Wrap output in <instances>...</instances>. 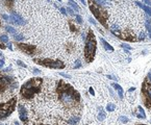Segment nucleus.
<instances>
[{
	"mask_svg": "<svg viewBox=\"0 0 151 125\" xmlns=\"http://www.w3.org/2000/svg\"><path fill=\"white\" fill-rule=\"evenodd\" d=\"M56 93L58 100L66 106L71 107L80 102V94L71 85L59 80L56 86Z\"/></svg>",
	"mask_w": 151,
	"mask_h": 125,
	"instance_id": "obj_1",
	"label": "nucleus"
},
{
	"mask_svg": "<svg viewBox=\"0 0 151 125\" xmlns=\"http://www.w3.org/2000/svg\"><path fill=\"white\" fill-rule=\"evenodd\" d=\"M43 79L40 77L31 78L22 86L20 90V95L22 96L23 99L30 100L35 97L37 94H39L42 90Z\"/></svg>",
	"mask_w": 151,
	"mask_h": 125,
	"instance_id": "obj_2",
	"label": "nucleus"
},
{
	"mask_svg": "<svg viewBox=\"0 0 151 125\" xmlns=\"http://www.w3.org/2000/svg\"><path fill=\"white\" fill-rule=\"evenodd\" d=\"M96 39L95 35L92 30H89L88 35L85 38V59L87 62H92L95 59L96 54Z\"/></svg>",
	"mask_w": 151,
	"mask_h": 125,
	"instance_id": "obj_3",
	"label": "nucleus"
},
{
	"mask_svg": "<svg viewBox=\"0 0 151 125\" xmlns=\"http://www.w3.org/2000/svg\"><path fill=\"white\" fill-rule=\"evenodd\" d=\"M89 5H90V9L92 14L95 16V18L100 22L103 27L108 28V24H107V20H108V15H107L106 11L103 9L97 2L94 0H89Z\"/></svg>",
	"mask_w": 151,
	"mask_h": 125,
	"instance_id": "obj_4",
	"label": "nucleus"
},
{
	"mask_svg": "<svg viewBox=\"0 0 151 125\" xmlns=\"http://www.w3.org/2000/svg\"><path fill=\"white\" fill-rule=\"evenodd\" d=\"M17 105V97H13L6 102L0 103V119H5L15 110Z\"/></svg>",
	"mask_w": 151,
	"mask_h": 125,
	"instance_id": "obj_5",
	"label": "nucleus"
},
{
	"mask_svg": "<svg viewBox=\"0 0 151 125\" xmlns=\"http://www.w3.org/2000/svg\"><path fill=\"white\" fill-rule=\"evenodd\" d=\"M141 94L143 97V102L149 109H151V82L147 78L142 83V90Z\"/></svg>",
	"mask_w": 151,
	"mask_h": 125,
	"instance_id": "obj_6",
	"label": "nucleus"
},
{
	"mask_svg": "<svg viewBox=\"0 0 151 125\" xmlns=\"http://www.w3.org/2000/svg\"><path fill=\"white\" fill-rule=\"evenodd\" d=\"M35 62H38L39 65L47 67V68H52V69L65 68V64L61 61H54V59H35Z\"/></svg>",
	"mask_w": 151,
	"mask_h": 125,
	"instance_id": "obj_7",
	"label": "nucleus"
},
{
	"mask_svg": "<svg viewBox=\"0 0 151 125\" xmlns=\"http://www.w3.org/2000/svg\"><path fill=\"white\" fill-rule=\"evenodd\" d=\"M112 33L116 37H119V39L129 41V42H136V38L135 33H132L130 30H112Z\"/></svg>",
	"mask_w": 151,
	"mask_h": 125,
	"instance_id": "obj_8",
	"label": "nucleus"
},
{
	"mask_svg": "<svg viewBox=\"0 0 151 125\" xmlns=\"http://www.w3.org/2000/svg\"><path fill=\"white\" fill-rule=\"evenodd\" d=\"M12 82H13L12 78L0 74V94L5 92L6 89H8V86H9V85H11Z\"/></svg>",
	"mask_w": 151,
	"mask_h": 125,
	"instance_id": "obj_9",
	"label": "nucleus"
},
{
	"mask_svg": "<svg viewBox=\"0 0 151 125\" xmlns=\"http://www.w3.org/2000/svg\"><path fill=\"white\" fill-rule=\"evenodd\" d=\"M18 110H19V117L20 120L23 123H27L28 122V114H27V109H25L23 104H19L18 105Z\"/></svg>",
	"mask_w": 151,
	"mask_h": 125,
	"instance_id": "obj_10",
	"label": "nucleus"
},
{
	"mask_svg": "<svg viewBox=\"0 0 151 125\" xmlns=\"http://www.w3.org/2000/svg\"><path fill=\"white\" fill-rule=\"evenodd\" d=\"M18 47H19V49H20V50H22L23 52L27 53L28 55H33V54L35 53V50H37L35 46H31V45H26V44H19Z\"/></svg>",
	"mask_w": 151,
	"mask_h": 125,
	"instance_id": "obj_11",
	"label": "nucleus"
},
{
	"mask_svg": "<svg viewBox=\"0 0 151 125\" xmlns=\"http://www.w3.org/2000/svg\"><path fill=\"white\" fill-rule=\"evenodd\" d=\"M9 20H11V22H13L15 24H18V25H24V24H25L24 19L20 15H18L17 13L12 14V15L9 16Z\"/></svg>",
	"mask_w": 151,
	"mask_h": 125,
	"instance_id": "obj_12",
	"label": "nucleus"
},
{
	"mask_svg": "<svg viewBox=\"0 0 151 125\" xmlns=\"http://www.w3.org/2000/svg\"><path fill=\"white\" fill-rule=\"evenodd\" d=\"M112 86L115 88V90L118 92V96L120 97V99H123V89H122V86H120V85H118V83H112Z\"/></svg>",
	"mask_w": 151,
	"mask_h": 125,
	"instance_id": "obj_13",
	"label": "nucleus"
},
{
	"mask_svg": "<svg viewBox=\"0 0 151 125\" xmlns=\"http://www.w3.org/2000/svg\"><path fill=\"white\" fill-rule=\"evenodd\" d=\"M136 4L139 6V8H141L142 9H144V11L146 12V14H147V15H149V16L151 17V8H149V6L144 5V4H142L141 2H139V1H136Z\"/></svg>",
	"mask_w": 151,
	"mask_h": 125,
	"instance_id": "obj_14",
	"label": "nucleus"
},
{
	"mask_svg": "<svg viewBox=\"0 0 151 125\" xmlns=\"http://www.w3.org/2000/svg\"><path fill=\"white\" fill-rule=\"evenodd\" d=\"M100 41H101V43H102V45H103V47H104V49L105 50H107V51H114V48H112V46H111V45L108 44V43L105 41L103 38H100Z\"/></svg>",
	"mask_w": 151,
	"mask_h": 125,
	"instance_id": "obj_15",
	"label": "nucleus"
},
{
	"mask_svg": "<svg viewBox=\"0 0 151 125\" xmlns=\"http://www.w3.org/2000/svg\"><path fill=\"white\" fill-rule=\"evenodd\" d=\"M80 120V118L78 117V116H73L72 118H70V119L68 120V123L69 124H71V125H75V124H77L78 123V121Z\"/></svg>",
	"mask_w": 151,
	"mask_h": 125,
	"instance_id": "obj_16",
	"label": "nucleus"
},
{
	"mask_svg": "<svg viewBox=\"0 0 151 125\" xmlns=\"http://www.w3.org/2000/svg\"><path fill=\"white\" fill-rule=\"evenodd\" d=\"M138 110H139V114H136V117L139 119H146V114L144 113V109H142V106H138Z\"/></svg>",
	"mask_w": 151,
	"mask_h": 125,
	"instance_id": "obj_17",
	"label": "nucleus"
},
{
	"mask_svg": "<svg viewBox=\"0 0 151 125\" xmlns=\"http://www.w3.org/2000/svg\"><path fill=\"white\" fill-rule=\"evenodd\" d=\"M146 28H147V31H148V35H149V38L151 39V22L149 20L146 21Z\"/></svg>",
	"mask_w": 151,
	"mask_h": 125,
	"instance_id": "obj_18",
	"label": "nucleus"
},
{
	"mask_svg": "<svg viewBox=\"0 0 151 125\" xmlns=\"http://www.w3.org/2000/svg\"><path fill=\"white\" fill-rule=\"evenodd\" d=\"M104 119H105V113H104L103 109H101L99 113V115H98V120H99V121H103Z\"/></svg>",
	"mask_w": 151,
	"mask_h": 125,
	"instance_id": "obj_19",
	"label": "nucleus"
},
{
	"mask_svg": "<svg viewBox=\"0 0 151 125\" xmlns=\"http://www.w3.org/2000/svg\"><path fill=\"white\" fill-rule=\"evenodd\" d=\"M69 3L71 4V6H72V8H75V11H76V12H79V11H80V8H78V5L75 3V2L73 1V0H69Z\"/></svg>",
	"mask_w": 151,
	"mask_h": 125,
	"instance_id": "obj_20",
	"label": "nucleus"
},
{
	"mask_svg": "<svg viewBox=\"0 0 151 125\" xmlns=\"http://www.w3.org/2000/svg\"><path fill=\"white\" fill-rule=\"evenodd\" d=\"M115 109H116V105L112 104V103H109V104H107V106H106L107 112H114Z\"/></svg>",
	"mask_w": 151,
	"mask_h": 125,
	"instance_id": "obj_21",
	"label": "nucleus"
},
{
	"mask_svg": "<svg viewBox=\"0 0 151 125\" xmlns=\"http://www.w3.org/2000/svg\"><path fill=\"white\" fill-rule=\"evenodd\" d=\"M6 31H8V32L12 33V35H15V33H17V30L14 27H12V26H6Z\"/></svg>",
	"mask_w": 151,
	"mask_h": 125,
	"instance_id": "obj_22",
	"label": "nucleus"
},
{
	"mask_svg": "<svg viewBox=\"0 0 151 125\" xmlns=\"http://www.w3.org/2000/svg\"><path fill=\"white\" fill-rule=\"evenodd\" d=\"M14 38H15L16 41H22L24 39V37L22 35H20V33H15V35H13Z\"/></svg>",
	"mask_w": 151,
	"mask_h": 125,
	"instance_id": "obj_23",
	"label": "nucleus"
},
{
	"mask_svg": "<svg viewBox=\"0 0 151 125\" xmlns=\"http://www.w3.org/2000/svg\"><path fill=\"white\" fill-rule=\"evenodd\" d=\"M119 121H121L122 123H127V122L129 121V119L127 117H125V116H121L119 118Z\"/></svg>",
	"mask_w": 151,
	"mask_h": 125,
	"instance_id": "obj_24",
	"label": "nucleus"
},
{
	"mask_svg": "<svg viewBox=\"0 0 151 125\" xmlns=\"http://www.w3.org/2000/svg\"><path fill=\"white\" fill-rule=\"evenodd\" d=\"M96 1L98 2V4H101V5H105V4H107L111 0H96Z\"/></svg>",
	"mask_w": 151,
	"mask_h": 125,
	"instance_id": "obj_25",
	"label": "nucleus"
},
{
	"mask_svg": "<svg viewBox=\"0 0 151 125\" xmlns=\"http://www.w3.org/2000/svg\"><path fill=\"white\" fill-rule=\"evenodd\" d=\"M0 41L1 42H3V43H8V37H6V35H1L0 37Z\"/></svg>",
	"mask_w": 151,
	"mask_h": 125,
	"instance_id": "obj_26",
	"label": "nucleus"
},
{
	"mask_svg": "<svg viewBox=\"0 0 151 125\" xmlns=\"http://www.w3.org/2000/svg\"><path fill=\"white\" fill-rule=\"evenodd\" d=\"M68 23H69V26H70L71 30H72V31H76V29H77V28L75 27V25L73 24V22H72V21H69Z\"/></svg>",
	"mask_w": 151,
	"mask_h": 125,
	"instance_id": "obj_27",
	"label": "nucleus"
},
{
	"mask_svg": "<svg viewBox=\"0 0 151 125\" xmlns=\"http://www.w3.org/2000/svg\"><path fill=\"white\" fill-rule=\"evenodd\" d=\"M75 19H76V21H77V23H79V24L82 23V18H81L79 15H75Z\"/></svg>",
	"mask_w": 151,
	"mask_h": 125,
	"instance_id": "obj_28",
	"label": "nucleus"
},
{
	"mask_svg": "<svg viewBox=\"0 0 151 125\" xmlns=\"http://www.w3.org/2000/svg\"><path fill=\"white\" fill-rule=\"evenodd\" d=\"M80 67H81V62H80V61H78V59H77V61L75 62L74 68H75V69H78V68H80Z\"/></svg>",
	"mask_w": 151,
	"mask_h": 125,
	"instance_id": "obj_29",
	"label": "nucleus"
},
{
	"mask_svg": "<svg viewBox=\"0 0 151 125\" xmlns=\"http://www.w3.org/2000/svg\"><path fill=\"white\" fill-rule=\"evenodd\" d=\"M121 47H122V48H124V49H126V50H129V51H130V50L132 49V48H131L130 46H128L127 44H122V45H121Z\"/></svg>",
	"mask_w": 151,
	"mask_h": 125,
	"instance_id": "obj_30",
	"label": "nucleus"
},
{
	"mask_svg": "<svg viewBox=\"0 0 151 125\" xmlns=\"http://www.w3.org/2000/svg\"><path fill=\"white\" fill-rule=\"evenodd\" d=\"M67 12H68L69 15H71V16H74V15H75V14H74V12L72 11V9H71L70 8H67Z\"/></svg>",
	"mask_w": 151,
	"mask_h": 125,
	"instance_id": "obj_31",
	"label": "nucleus"
},
{
	"mask_svg": "<svg viewBox=\"0 0 151 125\" xmlns=\"http://www.w3.org/2000/svg\"><path fill=\"white\" fill-rule=\"evenodd\" d=\"M17 64H18V65H19V66H21V67H23V68H26V67H27V66H26V65H25V64H23V62H21V61H17Z\"/></svg>",
	"mask_w": 151,
	"mask_h": 125,
	"instance_id": "obj_32",
	"label": "nucleus"
},
{
	"mask_svg": "<svg viewBox=\"0 0 151 125\" xmlns=\"http://www.w3.org/2000/svg\"><path fill=\"white\" fill-rule=\"evenodd\" d=\"M89 92H90V94H91L92 96H95V91H94V89H93V88H90Z\"/></svg>",
	"mask_w": 151,
	"mask_h": 125,
	"instance_id": "obj_33",
	"label": "nucleus"
},
{
	"mask_svg": "<svg viewBox=\"0 0 151 125\" xmlns=\"http://www.w3.org/2000/svg\"><path fill=\"white\" fill-rule=\"evenodd\" d=\"M142 1L145 2V3L147 4V6H149V5L151 6V1H150V0H142Z\"/></svg>",
	"mask_w": 151,
	"mask_h": 125,
	"instance_id": "obj_34",
	"label": "nucleus"
},
{
	"mask_svg": "<svg viewBox=\"0 0 151 125\" xmlns=\"http://www.w3.org/2000/svg\"><path fill=\"white\" fill-rule=\"evenodd\" d=\"M61 75H62V76H64L65 78H71V76H70V75H68V74H66V73H61Z\"/></svg>",
	"mask_w": 151,
	"mask_h": 125,
	"instance_id": "obj_35",
	"label": "nucleus"
},
{
	"mask_svg": "<svg viewBox=\"0 0 151 125\" xmlns=\"http://www.w3.org/2000/svg\"><path fill=\"white\" fill-rule=\"evenodd\" d=\"M112 30H119V27H118V25H116V24H115V25H112Z\"/></svg>",
	"mask_w": 151,
	"mask_h": 125,
	"instance_id": "obj_36",
	"label": "nucleus"
},
{
	"mask_svg": "<svg viewBox=\"0 0 151 125\" xmlns=\"http://www.w3.org/2000/svg\"><path fill=\"white\" fill-rule=\"evenodd\" d=\"M144 39H145V33L142 32V33L140 35V40H144Z\"/></svg>",
	"mask_w": 151,
	"mask_h": 125,
	"instance_id": "obj_37",
	"label": "nucleus"
},
{
	"mask_svg": "<svg viewBox=\"0 0 151 125\" xmlns=\"http://www.w3.org/2000/svg\"><path fill=\"white\" fill-rule=\"evenodd\" d=\"M107 78H109V79H115V80H118V78H116L115 76H112V75H107Z\"/></svg>",
	"mask_w": 151,
	"mask_h": 125,
	"instance_id": "obj_38",
	"label": "nucleus"
},
{
	"mask_svg": "<svg viewBox=\"0 0 151 125\" xmlns=\"http://www.w3.org/2000/svg\"><path fill=\"white\" fill-rule=\"evenodd\" d=\"M147 79H148V80H149L150 82H151V71L149 72V73H148V75H147Z\"/></svg>",
	"mask_w": 151,
	"mask_h": 125,
	"instance_id": "obj_39",
	"label": "nucleus"
},
{
	"mask_svg": "<svg viewBox=\"0 0 151 125\" xmlns=\"http://www.w3.org/2000/svg\"><path fill=\"white\" fill-rule=\"evenodd\" d=\"M5 1H6V3H8V4L12 5V4H13V2H14V0H5Z\"/></svg>",
	"mask_w": 151,
	"mask_h": 125,
	"instance_id": "obj_40",
	"label": "nucleus"
},
{
	"mask_svg": "<svg viewBox=\"0 0 151 125\" xmlns=\"http://www.w3.org/2000/svg\"><path fill=\"white\" fill-rule=\"evenodd\" d=\"M61 13H62V14H64V15H66V14H67V13H66V8H61Z\"/></svg>",
	"mask_w": 151,
	"mask_h": 125,
	"instance_id": "obj_41",
	"label": "nucleus"
},
{
	"mask_svg": "<svg viewBox=\"0 0 151 125\" xmlns=\"http://www.w3.org/2000/svg\"><path fill=\"white\" fill-rule=\"evenodd\" d=\"M2 18L5 19V20H9V17H8V16H6V15H2Z\"/></svg>",
	"mask_w": 151,
	"mask_h": 125,
	"instance_id": "obj_42",
	"label": "nucleus"
},
{
	"mask_svg": "<svg viewBox=\"0 0 151 125\" xmlns=\"http://www.w3.org/2000/svg\"><path fill=\"white\" fill-rule=\"evenodd\" d=\"M33 73H35V74H40V70H38V69H33Z\"/></svg>",
	"mask_w": 151,
	"mask_h": 125,
	"instance_id": "obj_43",
	"label": "nucleus"
},
{
	"mask_svg": "<svg viewBox=\"0 0 151 125\" xmlns=\"http://www.w3.org/2000/svg\"><path fill=\"white\" fill-rule=\"evenodd\" d=\"M3 65H4V61H3V59H1V61H0V68H1Z\"/></svg>",
	"mask_w": 151,
	"mask_h": 125,
	"instance_id": "obj_44",
	"label": "nucleus"
},
{
	"mask_svg": "<svg viewBox=\"0 0 151 125\" xmlns=\"http://www.w3.org/2000/svg\"><path fill=\"white\" fill-rule=\"evenodd\" d=\"M90 22H91V23H92V24H94V25H96V22H95V21H94V20H93V19H92V18H90Z\"/></svg>",
	"mask_w": 151,
	"mask_h": 125,
	"instance_id": "obj_45",
	"label": "nucleus"
},
{
	"mask_svg": "<svg viewBox=\"0 0 151 125\" xmlns=\"http://www.w3.org/2000/svg\"><path fill=\"white\" fill-rule=\"evenodd\" d=\"M132 91H136V88H135V86H132V88H130V89H129V91H128V92H132Z\"/></svg>",
	"mask_w": 151,
	"mask_h": 125,
	"instance_id": "obj_46",
	"label": "nucleus"
},
{
	"mask_svg": "<svg viewBox=\"0 0 151 125\" xmlns=\"http://www.w3.org/2000/svg\"><path fill=\"white\" fill-rule=\"evenodd\" d=\"M0 48H1V49H5V46H4V45H2L1 43H0Z\"/></svg>",
	"mask_w": 151,
	"mask_h": 125,
	"instance_id": "obj_47",
	"label": "nucleus"
},
{
	"mask_svg": "<svg viewBox=\"0 0 151 125\" xmlns=\"http://www.w3.org/2000/svg\"><path fill=\"white\" fill-rule=\"evenodd\" d=\"M8 48H9L11 50L13 49V47H12V43H9V42H8Z\"/></svg>",
	"mask_w": 151,
	"mask_h": 125,
	"instance_id": "obj_48",
	"label": "nucleus"
},
{
	"mask_svg": "<svg viewBox=\"0 0 151 125\" xmlns=\"http://www.w3.org/2000/svg\"><path fill=\"white\" fill-rule=\"evenodd\" d=\"M80 1H81V2H82V3H83V4H85V0H80Z\"/></svg>",
	"mask_w": 151,
	"mask_h": 125,
	"instance_id": "obj_49",
	"label": "nucleus"
},
{
	"mask_svg": "<svg viewBox=\"0 0 151 125\" xmlns=\"http://www.w3.org/2000/svg\"><path fill=\"white\" fill-rule=\"evenodd\" d=\"M15 125H20V124H19L18 122H15Z\"/></svg>",
	"mask_w": 151,
	"mask_h": 125,
	"instance_id": "obj_50",
	"label": "nucleus"
},
{
	"mask_svg": "<svg viewBox=\"0 0 151 125\" xmlns=\"http://www.w3.org/2000/svg\"><path fill=\"white\" fill-rule=\"evenodd\" d=\"M136 125H146V124H136Z\"/></svg>",
	"mask_w": 151,
	"mask_h": 125,
	"instance_id": "obj_51",
	"label": "nucleus"
},
{
	"mask_svg": "<svg viewBox=\"0 0 151 125\" xmlns=\"http://www.w3.org/2000/svg\"><path fill=\"white\" fill-rule=\"evenodd\" d=\"M43 125H50V124H43Z\"/></svg>",
	"mask_w": 151,
	"mask_h": 125,
	"instance_id": "obj_52",
	"label": "nucleus"
},
{
	"mask_svg": "<svg viewBox=\"0 0 151 125\" xmlns=\"http://www.w3.org/2000/svg\"><path fill=\"white\" fill-rule=\"evenodd\" d=\"M0 125H3V124H0Z\"/></svg>",
	"mask_w": 151,
	"mask_h": 125,
	"instance_id": "obj_53",
	"label": "nucleus"
}]
</instances>
